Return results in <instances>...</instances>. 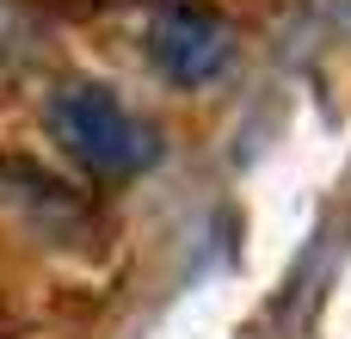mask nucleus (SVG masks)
Segmentation results:
<instances>
[{
	"instance_id": "nucleus-1",
	"label": "nucleus",
	"mask_w": 351,
	"mask_h": 339,
	"mask_svg": "<svg viewBox=\"0 0 351 339\" xmlns=\"http://www.w3.org/2000/svg\"><path fill=\"white\" fill-rule=\"evenodd\" d=\"M43 130L74 167H86L99 179H136L160 161L154 124L142 111H130L105 80H62L43 99Z\"/></svg>"
},
{
	"instance_id": "nucleus-2",
	"label": "nucleus",
	"mask_w": 351,
	"mask_h": 339,
	"mask_svg": "<svg viewBox=\"0 0 351 339\" xmlns=\"http://www.w3.org/2000/svg\"><path fill=\"white\" fill-rule=\"evenodd\" d=\"M148 62L160 80L197 93L210 86L228 62H234V31L222 12L210 6H191V0H167L154 19H148Z\"/></svg>"
}]
</instances>
